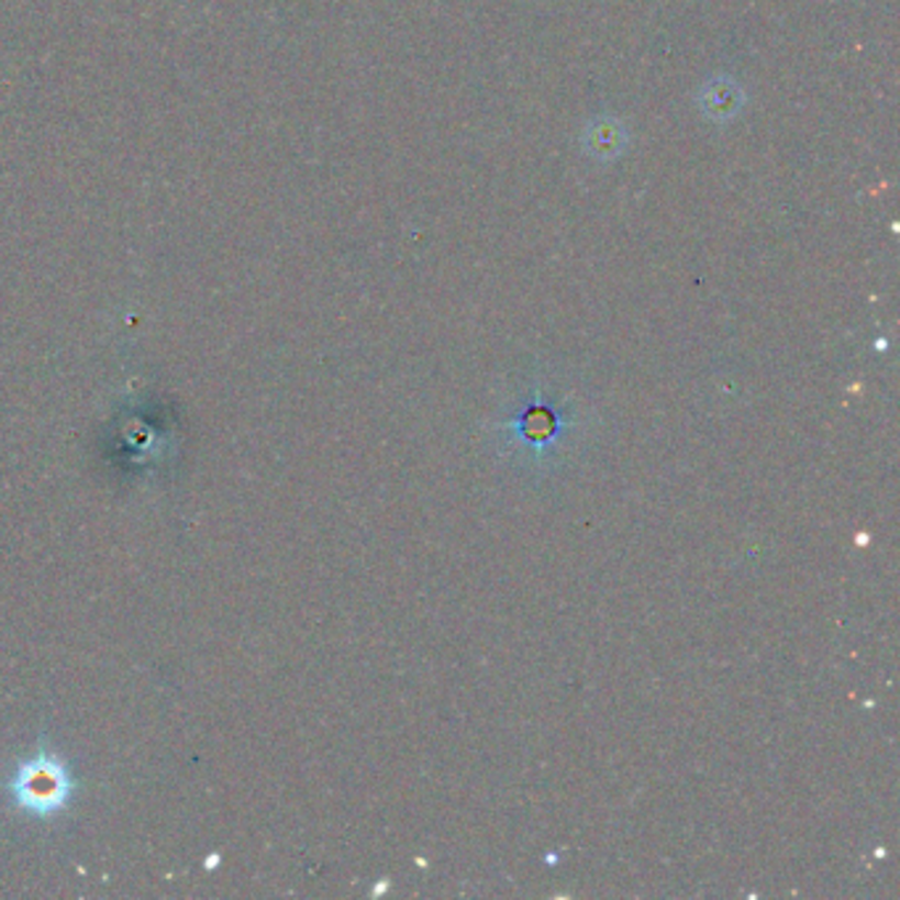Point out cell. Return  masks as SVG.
<instances>
[{
	"label": "cell",
	"mask_w": 900,
	"mask_h": 900,
	"mask_svg": "<svg viewBox=\"0 0 900 900\" xmlns=\"http://www.w3.org/2000/svg\"><path fill=\"white\" fill-rule=\"evenodd\" d=\"M9 790L22 811L45 819L67 808L75 792V779L62 755L41 751L16 766Z\"/></svg>",
	"instance_id": "1"
},
{
	"label": "cell",
	"mask_w": 900,
	"mask_h": 900,
	"mask_svg": "<svg viewBox=\"0 0 900 900\" xmlns=\"http://www.w3.org/2000/svg\"><path fill=\"white\" fill-rule=\"evenodd\" d=\"M742 101H745L742 88L732 80H713L711 85L702 88V96H700L702 111H705V114L715 122L732 120V116L742 109Z\"/></svg>",
	"instance_id": "2"
},
{
	"label": "cell",
	"mask_w": 900,
	"mask_h": 900,
	"mask_svg": "<svg viewBox=\"0 0 900 900\" xmlns=\"http://www.w3.org/2000/svg\"><path fill=\"white\" fill-rule=\"evenodd\" d=\"M626 141L629 137L623 124L610 120V116H600V120L591 122L587 127V148L597 159H613V156H619L623 146H626Z\"/></svg>",
	"instance_id": "3"
}]
</instances>
